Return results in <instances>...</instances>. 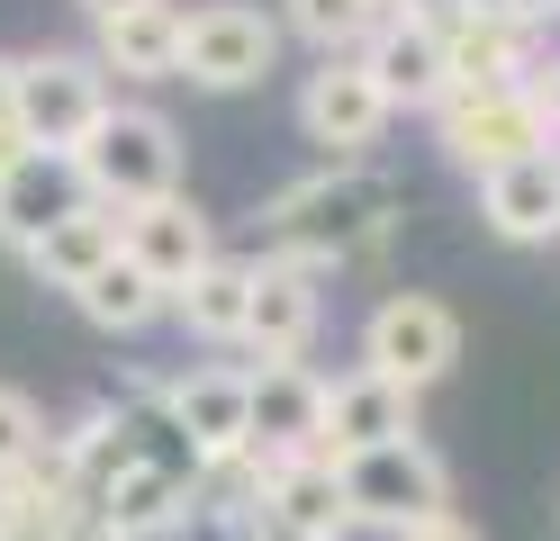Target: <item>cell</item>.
Wrapping results in <instances>:
<instances>
[{
    "label": "cell",
    "mask_w": 560,
    "mask_h": 541,
    "mask_svg": "<svg viewBox=\"0 0 560 541\" xmlns=\"http://www.w3.org/2000/svg\"><path fill=\"white\" fill-rule=\"evenodd\" d=\"M398 226V190L380 180L371 163H326L290 180L271 208H262V244L271 262H299V271H343L362 262V252H380Z\"/></svg>",
    "instance_id": "1"
},
{
    "label": "cell",
    "mask_w": 560,
    "mask_h": 541,
    "mask_svg": "<svg viewBox=\"0 0 560 541\" xmlns=\"http://www.w3.org/2000/svg\"><path fill=\"white\" fill-rule=\"evenodd\" d=\"M73 163L91 180V199L118 208V216L154 208V199H182V127H172L163 108H145V99H118Z\"/></svg>",
    "instance_id": "2"
},
{
    "label": "cell",
    "mask_w": 560,
    "mask_h": 541,
    "mask_svg": "<svg viewBox=\"0 0 560 541\" xmlns=\"http://www.w3.org/2000/svg\"><path fill=\"white\" fill-rule=\"evenodd\" d=\"M109 108H118V91L100 72V55H63V46L19 55V136L37 154H82Z\"/></svg>",
    "instance_id": "3"
},
{
    "label": "cell",
    "mask_w": 560,
    "mask_h": 541,
    "mask_svg": "<svg viewBox=\"0 0 560 541\" xmlns=\"http://www.w3.org/2000/svg\"><path fill=\"white\" fill-rule=\"evenodd\" d=\"M343 469V496H353V524L362 532H416V524H434L452 515V469L443 451L425 443H389V451H362V460H335Z\"/></svg>",
    "instance_id": "4"
},
{
    "label": "cell",
    "mask_w": 560,
    "mask_h": 541,
    "mask_svg": "<svg viewBox=\"0 0 560 541\" xmlns=\"http://www.w3.org/2000/svg\"><path fill=\"white\" fill-rule=\"evenodd\" d=\"M452 361H462V316H452L443 298H425V289H398V298H380L362 316V371L389 379V388H434Z\"/></svg>",
    "instance_id": "5"
},
{
    "label": "cell",
    "mask_w": 560,
    "mask_h": 541,
    "mask_svg": "<svg viewBox=\"0 0 560 541\" xmlns=\"http://www.w3.org/2000/svg\"><path fill=\"white\" fill-rule=\"evenodd\" d=\"M280 63V19H262L254 0H208L182 27V82L199 91H254Z\"/></svg>",
    "instance_id": "6"
},
{
    "label": "cell",
    "mask_w": 560,
    "mask_h": 541,
    "mask_svg": "<svg viewBox=\"0 0 560 541\" xmlns=\"http://www.w3.org/2000/svg\"><path fill=\"white\" fill-rule=\"evenodd\" d=\"M443 99H498V91H524V72H534L551 46L542 27L524 19H470V10H443Z\"/></svg>",
    "instance_id": "7"
},
{
    "label": "cell",
    "mask_w": 560,
    "mask_h": 541,
    "mask_svg": "<svg viewBox=\"0 0 560 541\" xmlns=\"http://www.w3.org/2000/svg\"><path fill=\"white\" fill-rule=\"evenodd\" d=\"M389 118H398V108L380 99V82L362 72V55H335V63H317L299 82V136L326 144L335 163H362L371 144L389 136Z\"/></svg>",
    "instance_id": "8"
},
{
    "label": "cell",
    "mask_w": 560,
    "mask_h": 541,
    "mask_svg": "<svg viewBox=\"0 0 560 541\" xmlns=\"http://www.w3.org/2000/svg\"><path fill=\"white\" fill-rule=\"evenodd\" d=\"M434 144H443L462 172H479V180H498V172L534 163V154H560V144L542 136V118L524 108V91H498V99H443V108H434Z\"/></svg>",
    "instance_id": "9"
},
{
    "label": "cell",
    "mask_w": 560,
    "mask_h": 541,
    "mask_svg": "<svg viewBox=\"0 0 560 541\" xmlns=\"http://www.w3.org/2000/svg\"><path fill=\"white\" fill-rule=\"evenodd\" d=\"M172 424L190 433V451L218 469V460H244L254 451V371H235V361H199L163 388Z\"/></svg>",
    "instance_id": "10"
},
{
    "label": "cell",
    "mask_w": 560,
    "mask_h": 541,
    "mask_svg": "<svg viewBox=\"0 0 560 541\" xmlns=\"http://www.w3.org/2000/svg\"><path fill=\"white\" fill-rule=\"evenodd\" d=\"M326 451V379L307 361H262L254 371V460H307Z\"/></svg>",
    "instance_id": "11"
},
{
    "label": "cell",
    "mask_w": 560,
    "mask_h": 541,
    "mask_svg": "<svg viewBox=\"0 0 560 541\" xmlns=\"http://www.w3.org/2000/svg\"><path fill=\"white\" fill-rule=\"evenodd\" d=\"M362 72L380 82V99L389 108H443V27L416 19V10H380L371 46H362Z\"/></svg>",
    "instance_id": "12"
},
{
    "label": "cell",
    "mask_w": 560,
    "mask_h": 541,
    "mask_svg": "<svg viewBox=\"0 0 560 541\" xmlns=\"http://www.w3.org/2000/svg\"><path fill=\"white\" fill-rule=\"evenodd\" d=\"M254 515L290 524V532H307V541H353V532H362V524H353V496H343V469H335L326 451L262 460V505H254Z\"/></svg>",
    "instance_id": "13"
},
{
    "label": "cell",
    "mask_w": 560,
    "mask_h": 541,
    "mask_svg": "<svg viewBox=\"0 0 560 541\" xmlns=\"http://www.w3.org/2000/svg\"><path fill=\"white\" fill-rule=\"evenodd\" d=\"M91 208V180H82V163L73 154H27V163H10L0 172V244H46L63 216H82Z\"/></svg>",
    "instance_id": "14"
},
{
    "label": "cell",
    "mask_w": 560,
    "mask_h": 541,
    "mask_svg": "<svg viewBox=\"0 0 560 541\" xmlns=\"http://www.w3.org/2000/svg\"><path fill=\"white\" fill-rule=\"evenodd\" d=\"M317 325H326L317 271H299V262H254V316H244L254 361H307Z\"/></svg>",
    "instance_id": "15"
},
{
    "label": "cell",
    "mask_w": 560,
    "mask_h": 541,
    "mask_svg": "<svg viewBox=\"0 0 560 541\" xmlns=\"http://www.w3.org/2000/svg\"><path fill=\"white\" fill-rule=\"evenodd\" d=\"M389 443H416V397L389 388V379H326V460H362V451H389Z\"/></svg>",
    "instance_id": "16"
},
{
    "label": "cell",
    "mask_w": 560,
    "mask_h": 541,
    "mask_svg": "<svg viewBox=\"0 0 560 541\" xmlns=\"http://www.w3.org/2000/svg\"><path fill=\"white\" fill-rule=\"evenodd\" d=\"M127 262L145 280H163V289H190L208 262H218V226H208L190 199H154V208L127 216Z\"/></svg>",
    "instance_id": "17"
},
{
    "label": "cell",
    "mask_w": 560,
    "mask_h": 541,
    "mask_svg": "<svg viewBox=\"0 0 560 541\" xmlns=\"http://www.w3.org/2000/svg\"><path fill=\"white\" fill-rule=\"evenodd\" d=\"M182 27L190 10L182 0H145V10H127L100 27V72H118V82H182Z\"/></svg>",
    "instance_id": "18"
},
{
    "label": "cell",
    "mask_w": 560,
    "mask_h": 541,
    "mask_svg": "<svg viewBox=\"0 0 560 541\" xmlns=\"http://www.w3.org/2000/svg\"><path fill=\"white\" fill-rule=\"evenodd\" d=\"M118 252H127V216L91 199L82 216H63V226H55L46 244H27V271H37L46 289H63V298H82V289H91L100 271H109Z\"/></svg>",
    "instance_id": "19"
},
{
    "label": "cell",
    "mask_w": 560,
    "mask_h": 541,
    "mask_svg": "<svg viewBox=\"0 0 560 541\" xmlns=\"http://www.w3.org/2000/svg\"><path fill=\"white\" fill-rule=\"evenodd\" d=\"M479 216L506 244H551L560 235V154H534L498 180H479Z\"/></svg>",
    "instance_id": "20"
},
{
    "label": "cell",
    "mask_w": 560,
    "mask_h": 541,
    "mask_svg": "<svg viewBox=\"0 0 560 541\" xmlns=\"http://www.w3.org/2000/svg\"><path fill=\"white\" fill-rule=\"evenodd\" d=\"M172 316H182V334H199V343H244V316H254V262L218 252L190 289H172Z\"/></svg>",
    "instance_id": "21"
},
{
    "label": "cell",
    "mask_w": 560,
    "mask_h": 541,
    "mask_svg": "<svg viewBox=\"0 0 560 541\" xmlns=\"http://www.w3.org/2000/svg\"><path fill=\"white\" fill-rule=\"evenodd\" d=\"M190 487L182 479H163V469H127V479L100 496V524H109V541H163V532H182L190 524Z\"/></svg>",
    "instance_id": "22"
},
{
    "label": "cell",
    "mask_w": 560,
    "mask_h": 541,
    "mask_svg": "<svg viewBox=\"0 0 560 541\" xmlns=\"http://www.w3.org/2000/svg\"><path fill=\"white\" fill-rule=\"evenodd\" d=\"M73 307H82V316L100 325V334H145V325H154V316L172 307V289H163V280H145V271H136L127 252H118V262L100 271V280L82 289Z\"/></svg>",
    "instance_id": "23"
},
{
    "label": "cell",
    "mask_w": 560,
    "mask_h": 541,
    "mask_svg": "<svg viewBox=\"0 0 560 541\" xmlns=\"http://www.w3.org/2000/svg\"><path fill=\"white\" fill-rule=\"evenodd\" d=\"M280 27L307 36V46L335 63V55H362V46H371L380 10H371V0H280Z\"/></svg>",
    "instance_id": "24"
},
{
    "label": "cell",
    "mask_w": 560,
    "mask_h": 541,
    "mask_svg": "<svg viewBox=\"0 0 560 541\" xmlns=\"http://www.w3.org/2000/svg\"><path fill=\"white\" fill-rule=\"evenodd\" d=\"M37 451H46V415H37V397L0 379V479H19Z\"/></svg>",
    "instance_id": "25"
},
{
    "label": "cell",
    "mask_w": 560,
    "mask_h": 541,
    "mask_svg": "<svg viewBox=\"0 0 560 541\" xmlns=\"http://www.w3.org/2000/svg\"><path fill=\"white\" fill-rule=\"evenodd\" d=\"M524 108H534V118H542V136L560 144V55H542L534 72H524Z\"/></svg>",
    "instance_id": "26"
},
{
    "label": "cell",
    "mask_w": 560,
    "mask_h": 541,
    "mask_svg": "<svg viewBox=\"0 0 560 541\" xmlns=\"http://www.w3.org/2000/svg\"><path fill=\"white\" fill-rule=\"evenodd\" d=\"M398 541H479L462 515H434V524H416V532H398Z\"/></svg>",
    "instance_id": "27"
},
{
    "label": "cell",
    "mask_w": 560,
    "mask_h": 541,
    "mask_svg": "<svg viewBox=\"0 0 560 541\" xmlns=\"http://www.w3.org/2000/svg\"><path fill=\"white\" fill-rule=\"evenodd\" d=\"M235 541H307V532H290V524H271V515H244V524H235Z\"/></svg>",
    "instance_id": "28"
},
{
    "label": "cell",
    "mask_w": 560,
    "mask_h": 541,
    "mask_svg": "<svg viewBox=\"0 0 560 541\" xmlns=\"http://www.w3.org/2000/svg\"><path fill=\"white\" fill-rule=\"evenodd\" d=\"M19 118V55H0V127Z\"/></svg>",
    "instance_id": "29"
},
{
    "label": "cell",
    "mask_w": 560,
    "mask_h": 541,
    "mask_svg": "<svg viewBox=\"0 0 560 541\" xmlns=\"http://www.w3.org/2000/svg\"><path fill=\"white\" fill-rule=\"evenodd\" d=\"M27 154H37V144H27V136H19V118H10V127H0V172H10V163H27Z\"/></svg>",
    "instance_id": "30"
},
{
    "label": "cell",
    "mask_w": 560,
    "mask_h": 541,
    "mask_svg": "<svg viewBox=\"0 0 560 541\" xmlns=\"http://www.w3.org/2000/svg\"><path fill=\"white\" fill-rule=\"evenodd\" d=\"M91 10V27H109V19H127V10H145V0H82Z\"/></svg>",
    "instance_id": "31"
},
{
    "label": "cell",
    "mask_w": 560,
    "mask_h": 541,
    "mask_svg": "<svg viewBox=\"0 0 560 541\" xmlns=\"http://www.w3.org/2000/svg\"><path fill=\"white\" fill-rule=\"evenodd\" d=\"M515 19H524V27H551V19H560V0H515Z\"/></svg>",
    "instance_id": "32"
},
{
    "label": "cell",
    "mask_w": 560,
    "mask_h": 541,
    "mask_svg": "<svg viewBox=\"0 0 560 541\" xmlns=\"http://www.w3.org/2000/svg\"><path fill=\"white\" fill-rule=\"evenodd\" d=\"M452 10H470V19H515V0H452Z\"/></svg>",
    "instance_id": "33"
},
{
    "label": "cell",
    "mask_w": 560,
    "mask_h": 541,
    "mask_svg": "<svg viewBox=\"0 0 560 541\" xmlns=\"http://www.w3.org/2000/svg\"><path fill=\"white\" fill-rule=\"evenodd\" d=\"M73 541H109V524H100V515H82V524H73Z\"/></svg>",
    "instance_id": "34"
},
{
    "label": "cell",
    "mask_w": 560,
    "mask_h": 541,
    "mask_svg": "<svg viewBox=\"0 0 560 541\" xmlns=\"http://www.w3.org/2000/svg\"><path fill=\"white\" fill-rule=\"evenodd\" d=\"M371 10H398V0H371Z\"/></svg>",
    "instance_id": "35"
}]
</instances>
